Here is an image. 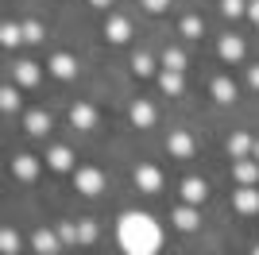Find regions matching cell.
Returning a JSON list of instances; mask_svg holds the SVG:
<instances>
[{
	"label": "cell",
	"instance_id": "cell-1",
	"mask_svg": "<svg viewBox=\"0 0 259 255\" xmlns=\"http://www.w3.org/2000/svg\"><path fill=\"white\" fill-rule=\"evenodd\" d=\"M120 244L128 255H155L159 251V224L147 212H124L120 217Z\"/></svg>",
	"mask_w": 259,
	"mask_h": 255
},
{
	"label": "cell",
	"instance_id": "cell-2",
	"mask_svg": "<svg viewBox=\"0 0 259 255\" xmlns=\"http://www.w3.org/2000/svg\"><path fill=\"white\" fill-rule=\"evenodd\" d=\"M74 186L85 193V197H93V193L105 190V174H101L97 166H81V170H74Z\"/></svg>",
	"mask_w": 259,
	"mask_h": 255
},
{
	"label": "cell",
	"instance_id": "cell-3",
	"mask_svg": "<svg viewBox=\"0 0 259 255\" xmlns=\"http://www.w3.org/2000/svg\"><path fill=\"white\" fill-rule=\"evenodd\" d=\"M132 178H136V190H143V193H159L162 190V170L151 166V162H140Z\"/></svg>",
	"mask_w": 259,
	"mask_h": 255
},
{
	"label": "cell",
	"instance_id": "cell-4",
	"mask_svg": "<svg viewBox=\"0 0 259 255\" xmlns=\"http://www.w3.org/2000/svg\"><path fill=\"white\" fill-rule=\"evenodd\" d=\"M166 151H170L174 159H190V155L197 151V143H194V136H190V132H182V128H178V132H170V136H166Z\"/></svg>",
	"mask_w": 259,
	"mask_h": 255
},
{
	"label": "cell",
	"instance_id": "cell-5",
	"mask_svg": "<svg viewBox=\"0 0 259 255\" xmlns=\"http://www.w3.org/2000/svg\"><path fill=\"white\" fill-rule=\"evenodd\" d=\"M232 205H236V212H244V217L259 212V190H255V186H240L236 197H232Z\"/></svg>",
	"mask_w": 259,
	"mask_h": 255
},
{
	"label": "cell",
	"instance_id": "cell-6",
	"mask_svg": "<svg viewBox=\"0 0 259 255\" xmlns=\"http://www.w3.org/2000/svg\"><path fill=\"white\" fill-rule=\"evenodd\" d=\"M31 244H35V251H39V255H58V244H62V236L51 232V228H35Z\"/></svg>",
	"mask_w": 259,
	"mask_h": 255
},
{
	"label": "cell",
	"instance_id": "cell-7",
	"mask_svg": "<svg viewBox=\"0 0 259 255\" xmlns=\"http://www.w3.org/2000/svg\"><path fill=\"white\" fill-rule=\"evenodd\" d=\"M12 174L20 182H35L39 178V159L35 155H20V159H12Z\"/></svg>",
	"mask_w": 259,
	"mask_h": 255
},
{
	"label": "cell",
	"instance_id": "cell-8",
	"mask_svg": "<svg viewBox=\"0 0 259 255\" xmlns=\"http://www.w3.org/2000/svg\"><path fill=\"white\" fill-rule=\"evenodd\" d=\"M70 124L81 128V132L97 128V108H93V105H74V108H70Z\"/></svg>",
	"mask_w": 259,
	"mask_h": 255
},
{
	"label": "cell",
	"instance_id": "cell-9",
	"mask_svg": "<svg viewBox=\"0 0 259 255\" xmlns=\"http://www.w3.org/2000/svg\"><path fill=\"white\" fill-rule=\"evenodd\" d=\"M205 193H209V186L201 178H186L182 182V205H201V201H205Z\"/></svg>",
	"mask_w": 259,
	"mask_h": 255
},
{
	"label": "cell",
	"instance_id": "cell-10",
	"mask_svg": "<svg viewBox=\"0 0 259 255\" xmlns=\"http://www.w3.org/2000/svg\"><path fill=\"white\" fill-rule=\"evenodd\" d=\"M232 174H236L240 186H255V182H259V162H255V159H236Z\"/></svg>",
	"mask_w": 259,
	"mask_h": 255
},
{
	"label": "cell",
	"instance_id": "cell-11",
	"mask_svg": "<svg viewBox=\"0 0 259 255\" xmlns=\"http://www.w3.org/2000/svg\"><path fill=\"white\" fill-rule=\"evenodd\" d=\"M217 51H221L225 62H240V58H244V39H240V35H225Z\"/></svg>",
	"mask_w": 259,
	"mask_h": 255
},
{
	"label": "cell",
	"instance_id": "cell-12",
	"mask_svg": "<svg viewBox=\"0 0 259 255\" xmlns=\"http://www.w3.org/2000/svg\"><path fill=\"white\" fill-rule=\"evenodd\" d=\"M174 224H178L182 232H194L197 224H201V217H197V205H178V209H174Z\"/></svg>",
	"mask_w": 259,
	"mask_h": 255
},
{
	"label": "cell",
	"instance_id": "cell-13",
	"mask_svg": "<svg viewBox=\"0 0 259 255\" xmlns=\"http://www.w3.org/2000/svg\"><path fill=\"white\" fill-rule=\"evenodd\" d=\"M251 147H255V139H248L244 132L228 136V155H232V159H251Z\"/></svg>",
	"mask_w": 259,
	"mask_h": 255
},
{
	"label": "cell",
	"instance_id": "cell-14",
	"mask_svg": "<svg viewBox=\"0 0 259 255\" xmlns=\"http://www.w3.org/2000/svg\"><path fill=\"white\" fill-rule=\"evenodd\" d=\"M51 74L62 77V81H70V77L77 74V62L70 58V54H54V58H51Z\"/></svg>",
	"mask_w": 259,
	"mask_h": 255
},
{
	"label": "cell",
	"instance_id": "cell-15",
	"mask_svg": "<svg viewBox=\"0 0 259 255\" xmlns=\"http://www.w3.org/2000/svg\"><path fill=\"white\" fill-rule=\"evenodd\" d=\"M132 124L136 128H151L155 124V105L151 101H136V105H132Z\"/></svg>",
	"mask_w": 259,
	"mask_h": 255
},
{
	"label": "cell",
	"instance_id": "cell-16",
	"mask_svg": "<svg viewBox=\"0 0 259 255\" xmlns=\"http://www.w3.org/2000/svg\"><path fill=\"white\" fill-rule=\"evenodd\" d=\"M105 35H108V42H124L132 35V23L124 20V16H112V20L105 23Z\"/></svg>",
	"mask_w": 259,
	"mask_h": 255
},
{
	"label": "cell",
	"instance_id": "cell-17",
	"mask_svg": "<svg viewBox=\"0 0 259 255\" xmlns=\"http://www.w3.org/2000/svg\"><path fill=\"white\" fill-rule=\"evenodd\" d=\"M47 162H51V170H74V151L70 147H51Z\"/></svg>",
	"mask_w": 259,
	"mask_h": 255
},
{
	"label": "cell",
	"instance_id": "cell-18",
	"mask_svg": "<svg viewBox=\"0 0 259 255\" xmlns=\"http://www.w3.org/2000/svg\"><path fill=\"white\" fill-rule=\"evenodd\" d=\"M23 128H27L31 136H47V132H51V116L35 108V112H27V120H23Z\"/></svg>",
	"mask_w": 259,
	"mask_h": 255
},
{
	"label": "cell",
	"instance_id": "cell-19",
	"mask_svg": "<svg viewBox=\"0 0 259 255\" xmlns=\"http://www.w3.org/2000/svg\"><path fill=\"white\" fill-rule=\"evenodd\" d=\"M159 85H162V93H166V97H178V93H182V74H178V70H162Z\"/></svg>",
	"mask_w": 259,
	"mask_h": 255
},
{
	"label": "cell",
	"instance_id": "cell-20",
	"mask_svg": "<svg viewBox=\"0 0 259 255\" xmlns=\"http://www.w3.org/2000/svg\"><path fill=\"white\" fill-rule=\"evenodd\" d=\"M213 97L221 105H228V101H236V85L228 81V77H213Z\"/></svg>",
	"mask_w": 259,
	"mask_h": 255
},
{
	"label": "cell",
	"instance_id": "cell-21",
	"mask_svg": "<svg viewBox=\"0 0 259 255\" xmlns=\"http://www.w3.org/2000/svg\"><path fill=\"white\" fill-rule=\"evenodd\" d=\"M0 42H4V47H20L23 42V23H4V27H0Z\"/></svg>",
	"mask_w": 259,
	"mask_h": 255
},
{
	"label": "cell",
	"instance_id": "cell-22",
	"mask_svg": "<svg viewBox=\"0 0 259 255\" xmlns=\"http://www.w3.org/2000/svg\"><path fill=\"white\" fill-rule=\"evenodd\" d=\"M0 108H4V112H16V108H20V89H16V85H4V89H0Z\"/></svg>",
	"mask_w": 259,
	"mask_h": 255
},
{
	"label": "cell",
	"instance_id": "cell-23",
	"mask_svg": "<svg viewBox=\"0 0 259 255\" xmlns=\"http://www.w3.org/2000/svg\"><path fill=\"white\" fill-rule=\"evenodd\" d=\"M16 81H20V85H35V81H39V66H35V62H20V66H16Z\"/></svg>",
	"mask_w": 259,
	"mask_h": 255
},
{
	"label": "cell",
	"instance_id": "cell-24",
	"mask_svg": "<svg viewBox=\"0 0 259 255\" xmlns=\"http://www.w3.org/2000/svg\"><path fill=\"white\" fill-rule=\"evenodd\" d=\"M162 66H166V70H178V74H182V70H186V54L170 47V51H162Z\"/></svg>",
	"mask_w": 259,
	"mask_h": 255
},
{
	"label": "cell",
	"instance_id": "cell-25",
	"mask_svg": "<svg viewBox=\"0 0 259 255\" xmlns=\"http://www.w3.org/2000/svg\"><path fill=\"white\" fill-rule=\"evenodd\" d=\"M0 251H4V255H16V251H20V236L12 232V228L0 232Z\"/></svg>",
	"mask_w": 259,
	"mask_h": 255
},
{
	"label": "cell",
	"instance_id": "cell-26",
	"mask_svg": "<svg viewBox=\"0 0 259 255\" xmlns=\"http://www.w3.org/2000/svg\"><path fill=\"white\" fill-rule=\"evenodd\" d=\"M97 240V224L93 221H77V244H93Z\"/></svg>",
	"mask_w": 259,
	"mask_h": 255
},
{
	"label": "cell",
	"instance_id": "cell-27",
	"mask_svg": "<svg viewBox=\"0 0 259 255\" xmlns=\"http://www.w3.org/2000/svg\"><path fill=\"white\" fill-rule=\"evenodd\" d=\"M23 42H43V23H35V20L23 23Z\"/></svg>",
	"mask_w": 259,
	"mask_h": 255
},
{
	"label": "cell",
	"instance_id": "cell-28",
	"mask_svg": "<svg viewBox=\"0 0 259 255\" xmlns=\"http://www.w3.org/2000/svg\"><path fill=\"white\" fill-rule=\"evenodd\" d=\"M221 12H225L228 20H236V16H244L248 8H244V0H221Z\"/></svg>",
	"mask_w": 259,
	"mask_h": 255
},
{
	"label": "cell",
	"instance_id": "cell-29",
	"mask_svg": "<svg viewBox=\"0 0 259 255\" xmlns=\"http://www.w3.org/2000/svg\"><path fill=\"white\" fill-rule=\"evenodd\" d=\"M58 236H62V244H77V224L62 221V224H58Z\"/></svg>",
	"mask_w": 259,
	"mask_h": 255
},
{
	"label": "cell",
	"instance_id": "cell-30",
	"mask_svg": "<svg viewBox=\"0 0 259 255\" xmlns=\"http://www.w3.org/2000/svg\"><path fill=\"white\" fill-rule=\"evenodd\" d=\"M182 35L186 39H197V35H201V20H197V16H186L182 20Z\"/></svg>",
	"mask_w": 259,
	"mask_h": 255
},
{
	"label": "cell",
	"instance_id": "cell-31",
	"mask_svg": "<svg viewBox=\"0 0 259 255\" xmlns=\"http://www.w3.org/2000/svg\"><path fill=\"white\" fill-rule=\"evenodd\" d=\"M132 70H136L140 77H147L155 66H151V58H147V54H136V58H132Z\"/></svg>",
	"mask_w": 259,
	"mask_h": 255
},
{
	"label": "cell",
	"instance_id": "cell-32",
	"mask_svg": "<svg viewBox=\"0 0 259 255\" xmlns=\"http://www.w3.org/2000/svg\"><path fill=\"white\" fill-rule=\"evenodd\" d=\"M166 4H170V0H143V8H147V12H162Z\"/></svg>",
	"mask_w": 259,
	"mask_h": 255
},
{
	"label": "cell",
	"instance_id": "cell-33",
	"mask_svg": "<svg viewBox=\"0 0 259 255\" xmlns=\"http://www.w3.org/2000/svg\"><path fill=\"white\" fill-rule=\"evenodd\" d=\"M248 20L259 23V0H251V4H248Z\"/></svg>",
	"mask_w": 259,
	"mask_h": 255
},
{
	"label": "cell",
	"instance_id": "cell-34",
	"mask_svg": "<svg viewBox=\"0 0 259 255\" xmlns=\"http://www.w3.org/2000/svg\"><path fill=\"white\" fill-rule=\"evenodd\" d=\"M248 81H251V89H259V66H251V70H248Z\"/></svg>",
	"mask_w": 259,
	"mask_h": 255
},
{
	"label": "cell",
	"instance_id": "cell-35",
	"mask_svg": "<svg viewBox=\"0 0 259 255\" xmlns=\"http://www.w3.org/2000/svg\"><path fill=\"white\" fill-rule=\"evenodd\" d=\"M89 4H93V8H108V4H112V0H89Z\"/></svg>",
	"mask_w": 259,
	"mask_h": 255
},
{
	"label": "cell",
	"instance_id": "cell-36",
	"mask_svg": "<svg viewBox=\"0 0 259 255\" xmlns=\"http://www.w3.org/2000/svg\"><path fill=\"white\" fill-rule=\"evenodd\" d=\"M251 159H255V162H259V139H255V147H251Z\"/></svg>",
	"mask_w": 259,
	"mask_h": 255
},
{
	"label": "cell",
	"instance_id": "cell-37",
	"mask_svg": "<svg viewBox=\"0 0 259 255\" xmlns=\"http://www.w3.org/2000/svg\"><path fill=\"white\" fill-rule=\"evenodd\" d=\"M251 255H259V247H255V251H251Z\"/></svg>",
	"mask_w": 259,
	"mask_h": 255
}]
</instances>
